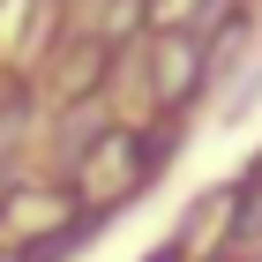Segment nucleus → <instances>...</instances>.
Returning <instances> with one entry per match:
<instances>
[{
	"label": "nucleus",
	"instance_id": "1",
	"mask_svg": "<svg viewBox=\"0 0 262 262\" xmlns=\"http://www.w3.org/2000/svg\"><path fill=\"white\" fill-rule=\"evenodd\" d=\"M142 180H150V142H142L135 127H113V135L90 142V158H82V172H75V202L82 210H105V202L135 195Z\"/></svg>",
	"mask_w": 262,
	"mask_h": 262
},
{
	"label": "nucleus",
	"instance_id": "2",
	"mask_svg": "<svg viewBox=\"0 0 262 262\" xmlns=\"http://www.w3.org/2000/svg\"><path fill=\"white\" fill-rule=\"evenodd\" d=\"M202 82V38L195 30H158L150 38V90H158V105L187 98Z\"/></svg>",
	"mask_w": 262,
	"mask_h": 262
}]
</instances>
